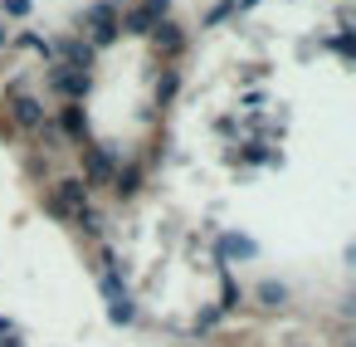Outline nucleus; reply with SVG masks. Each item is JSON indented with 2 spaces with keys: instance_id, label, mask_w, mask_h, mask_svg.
<instances>
[{
  "instance_id": "obj_1",
  "label": "nucleus",
  "mask_w": 356,
  "mask_h": 347,
  "mask_svg": "<svg viewBox=\"0 0 356 347\" xmlns=\"http://www.w3.org/2000/svg\"><path fill=\"white\" fill-rule=\"evenodd\" d=\"M49 215H59V220H83V215H88V181H79V176L59 181L54 196H49Z\"/></svg>"
},
{
  "instance_id": "obj_2",
  "label": "nucleus",
  "mask_w": 356,
  "mask_h": 347,
  "mask_svg": "<svg viewBox=\"0 0 356 347\" xmlns=\"http://www.w3.org/2000/svg\"><path fill=\"white\" fill-rule=\"evenodd\" d=\"M103 293H108V318H113V323H132V313H137V308H132V298H127V288L118 284V274H113V269L103 274Z\"/></svg>"
},
{
  "instance_id": "obj_3",
  "label": "nucleus",
  "mask_w": 356,
  "mask_h": 347,
  "mask_svg": "<svg viewBox=\"0 0 356 347\" xmlns=\"http://www.w3.org/2000/svg\"><path fill=\"white\" fill-rule=\"evenodd\" d=\"M54 88L59 93H69V98H79V93H88V74H79V69H54Z\"/></svg>"
},
{
  "instance_id": "obj_4",
  "label": "nucleus",
  "mask_w": 356,
  "mask_h": 347,
  "mask_svg": "<svg viewBox=\"0 0 356 347\" xmlns=\"http://www.w3.org/2000/svg\"><path fill=\"white\" fill-rule=\"evenodd\" d=\"M88 20L98 25V30H93V35H98V45H108V40L118 35V20H113V10H108V6H93V10H88Z\"/></svg>"
},
{
  "instance_id": "obj_5",
  "label": "nucleus",
  "mask_w": 356,
  "mask_h": 347,
  "mask_svg": "<svg viewBox=\"0 0 356 347\" xmlns=\"http://www.w3.org/2000/svg\"><path fill=\"white\" fill-rule=\"evenodd\" d=\"M220 254H229V259H254V254H259V245H254V240H244V235H225V240H220Z\"/></svg>"
},
{
  "instance_id": "obj_6",
  "label": "nucleus",
  "mask_w": 356,
  "mask_h": 347,
  "mask_svg": "<svg viewBox=\"0 0 356 347\" xmlns=\"http://www.w3.org/2000/svg\"><path fill=\"white\" fill-rule=\"evenodd\" d=\"M15 123H20V128H40V123H44L40 103H35V98H15Z\"/></svg>"
},
{
  "instance_id": "obj_7",
  "label": "nucleus",
  "mask_w": 356,
  "mask_h": 347,
  "mask_svg": "<svg viewBox=\"0 0 356 347\" xmlns=\"http://www.w3.org/2000/svg\"><path fill=\"white\" fill-rule=\"evenodd\" d=\"M108 171H113V167H108V157H103V152H93V147H88V176H93V181H103V176H108Z\"/></svg>"
},
{
  "instance_id": "obj_8",
  "label": "nucleus",
  "mask_w": 356,
  "mask_h": 347,
  "mask_svg": "<svg viewBox=\"0 0 356 347\" xmlns=\"http://www.w3.org/2000/svg\"><path fill=\"white\" fill-rule=\"evenodd\" d=\"M259 298H264L268 308H278V303L288 298V288H283V284H259Z\"/></svg>"
},
{
  "instance_id": "obj_9",
  "label": "nucleus",
  "mask_w": 356,
  "mask_h": 347,
  "mask_svg": "<svg viewBox=\"0 0 356 347\" xmlns=\"http://www.w3.org/2000/svg\"><path fill=\"white\" fill-rule=\"evenodd\" d=\"M156 45H166V49H176V45H181V40H176V25H161V30H156Z\"/></svg>"
},
{
  "instance_id": "obj_10",
  "label": "nucleus",
  "mask_w": 356,
  "mask_h": 347,
  "mask_svg": "<svg viewBox=\"0 0 356 347\" xmlns=\"http://www.w3.org/2000/svg\"><path fill=\"white\" fill-rule=\"evenodd\" d=\"M64 128H69L74 137H83V118H79V108H69V113H64Z\"/></svg>"
},
{
  "instance_id": "obj_11",
  "label": "nucleus",
  "mask_w": 356,
  "mask_h": 347,
  "mask_svg": "<svg viewBox=\"0 0 356 347\" xmlns=\"http://www.w3.org/2000/svg\"><path fill=\"white\" fill-rule=\"evenodd\" d=\"M6 10H10V15H25V10H30V0H6Z\"/></svg>"
},
{
  "instance_id": "obj_12",
  "label": "nucleus",
  "mask_w": 356,
  "mask_h": 347,
  "mask_svg": "<svg viewBox=\"0 0 356 347\" xmlns=\"http://www.w3.org/2000/svg\"><path fill=\"white\" fill-rule=\"evenodd\" d=\"M0 45H6V30H0Z\"/></svg>"
}]
</instances>
